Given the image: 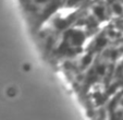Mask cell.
<instances>
[{"instance_id": "obj_2", "label": "cell", "mask_w": 123, "mask_h": 120, "mask_svg": "<svg viewBox=\"0 0 123 120\" xmlns=\"http://www.w3.org/2000/svg\"><path fill=\"white\" fill-rule=\"evenodd\" d=\"M114 23L117 24V25L119 26V27L121 28V30L123 31V18H121V19H118V20H116V21H113Z\"/></svg>"}, {"instance_id": "obj_1", "label": "cell", "mask_w": 123, "mask_h": 120, "mask_svg": "<svg viewBox=\"0 0 123 120\" xmlns=\"http://www.w3.org/2000/svg\"><path fill=\"white\" fill-rule=\"evenodd\" d=\"M65 0H19L25 20L33 33L50 18L59 8L63 6Z\"/></svg>"}]
</instances>
